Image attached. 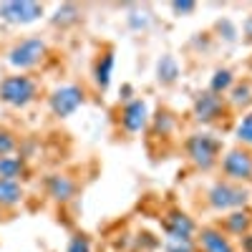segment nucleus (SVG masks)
I'll return each instance as SVG.
<instances>
[{
  "mask_svg": "<svg viewBox=\"0 0 252 252\" xmlns=\"http://www.w3.org/2000/svg\"><path fill=\"white\" fill-rule=\"evenodd\" d=\"M38 98V83L28 73H15L0 81V101L13 109H26Z\"/></svg>",
  "mask_w": 252,
  "mask_h": 252,
  "instance_id": "nucleus-1",
  "label": "nucleus"
},
{
  "mask_svg": "<svg viewBox=\"0 0 252 252\" xmlns=\"http://www.w3.org/2000/svg\"><path fill=\"white\" fill-rule=\"evenodd\" d=\"M46 56V40L43 38H23V40H18V43L10 48L8 53V63L13 68H20V71H28L33 66H38L40 61H43Z\"/></svg>",
  "mask_w": 252,
  "mask_h": 252,
  "instance_id": "nucleus-2",
  "label": "nucleus"
},
{
  "mask_svg": "<svg viewBox=\"0 0 252 252\" xmlns=\"http://www.w3.org/2000/svg\"><path fill=\"white\" fill-rule=\"evenodd\" d=\"M187 154L197 166H202V169H212L217 164L220 141L212 134H192L187 139Z\"/></svg>",
  "mask_w": 252,
  "mask_h": 252,
  "instance_id": "nucleus-3",
  "label": "nucleus"
},
{
  "mask_svg": "<svg viewBox=\"0 0 252 252\" xmlns=\"http://www.w3.org/2000/svg\"><path fill=\"white\" fill-rule=\"evenodd\" d=\"M43 15V5L31 3V0H13V3H0V18L13 26H28Z\"/></svg>",
  "mask_w": 252,
  "mask_h": 252,
  "instance_id": "nucleus-4",
  "label": "nucleus"
},
{
  "mask_svg": "<svg viewBox=\"0 0 252 252\" xmlns=\"http://www.w3.org/2000/svg\"><path fill=\"white\" fill-rule=\"evenodd\" d=\"M247 189L229 184V182H217L212 189H209V204L215 209H237L247 202Z\"/></svg>",
  "mask_w": 252,
  "mask_h": 252,
  "instance_id": "nucleus-5",
  "label": "nucleus"
},
{
  "mask_svg": "<svg viewBox=\"0 0 252 252\" xmlns=\"http://www.w3.org/2000/svg\"><path fill=\"white\" fill-rule=\"evenodd\" d=\"M81 103H83V91L78 86H61L48 96V106H51L53 116H58V119L71 116Z\"/></svg>",
  "mask_w": 252,
  "mask_h": 252,
  "instance_id": "nucleus-6",
  "label": "nucleus"
},
{
  "mask_svg": "<svg viewBox=\"0 0 252 252\" xmlns=\"http://www.w3.org/2000/svg\"><path fill=\"white\" fill-rule=\"evenodd\" d=\"M222 169L229 179H235V182L252 179V154L242 152V149H232L222 159Z\"/></svg>",
  "mask_w": 252,
  "mask_h": 252,
  "instance_id": "nucleus-7",
  "label": "nucleus"
},
{
  "mask_svg": "<svg viewBox=\"0 0 252 252\" xmlns=\"http://www.w3.org/2000/svg\"><path fill=\"white\" fill-rule=\"evenodd\" d=\"M222 111H224L222 98H220L217 94H212V91L202 94V96L197 98V103H194V114H197L199 121H215Z\"/></svg>",
  "mask_w": 252,
  "mask_h": 252,
  "instance_id": "nucleus-8",
  "label": "nucleus"
},
{
  "mask_svg": "<svg viewBox=\"0 0 252 252\" xmlns=\"http://www.w3.org/2000/svg\"><path fill=\"white\" fill-rule=\"evenodd\" d=\"M46 189H48V194L56 199V202H68L76 192V182L66 174H51L46 179Z\"/></svg>",
  "mask_w": 252,
  "mask_h": 252,
  "instance_id": "nucleus-9",
  "label": "nucleus"
},
{
  "mask_svg": "<svg viewBox=\"0 0 252 252\" xmlns=\"http://www.w3.org/2000/svg\"><path fill=\"white\" fill-rule=\"evenodd\" d=\"M199 245H202L204 252H235L229 240L220 232V229H212V227H204L199 232Z\"/></svg>",
  "mask_w": 252,
  "mask_h": 252,
  "instance_id": "nucleus-10",
  "label": "nucleus"
},
{
  "mask_svg": "<svg viewBox=\"0 0 252 252\" xmlns=\"http://www.w3.org/2000/svg\"><path fill=\"white\" fill-rule=\"evenodd\" d=\"M26 192H23V184L15 182V179H3L0 177V207L3 209H13L23 202Z\"/></svg>",
  "mask_w": 252,
  "mask_h": 252,
  "instance_id": "nucleus-11",
  "label": "nucleus"
},
{
  "mask_svg": "<svg viewBox=\"0 0 252 252\" xmlns=\"http://www.w3.org/2000/svg\"><path fill=\"white\" fill-rule=\"evenodd\" d=\"M121 121H124V126L129 131H139L141 126L146 124V103L144 101H131L129 106H126Z\"/></svg>",
  "mask_w": 252,
  "mask_h": 252,
  "instance_id": "nucleus-12",
  "label": "nucleus"
},
{
  "mask_svg": "<svg viewBox=\"0 0 252 252\" xmlns=\"http://www.w3.org/2000/svg\"><path fill=\"white\" fill-rule=\"evenodd\" d=\"M166 232H169V237L192 240V232H194V222L189 220L187 215H179V212H174V215L169 217V222H166Z\"/></svg>",
  "mask_w": 252,
  "mask_h": 252,
  "instance_id": "nucleus-13",
  "label": "nucleus"
},
{
  "mask_svg": "<svg viewBox=\"0 0 252 252\" xmlns=\"http://www.w3.org/2000/svg\"><path fill=\"white\" fill-rule=\"evenodd\" d=\"M26 159L23 157H3L0 159V177L3 179H15V182H20L26 177Z\"/></svg>",
  "mask_w": 252,
  "mask_h": 252,
  "instance_id": "nucleus-14",
  "label": "nucleus"
},
{
  "mask_svg": "<svg viewBox=\"0 0 252 252\" xmlns=\"http://www.w3.org/2000/svg\"><path fill=\"white\" fill-rule=\"evenodd\" d=\"M111 66H114V56L106 53V56H101L98 61V66H96V81H98V86L101 89H106L109 86V76H111Z\"/></svg>",
  "mask_w": 252,
  "mask_h": 252,
  "instance_id": "nucleus-15",
  "label": "nucleus"
},
{
  "mask_svg": "<svg viewBox=\"0 0 252 252\" xmlns=\"http://www.w3.org/2000/svg\"><path fill=\"white\" fill-rule=\"evenodd\" d=\"M247 227H250V217L245 212H235V215L227 217V229H229V232L242 235V232H247Z\"/></svg>",
  "mask_w": 252,
  "mask_h": 252,
  "instance_id": "nucleus-16",
  "label": "nucleus"
},
{
  "mask_svg": "<svg viewBox=\"0 0 252 252\" xmlns=\"http://www.w3.org/2000/svg\"><path fill=\"white\" fill-rule=\"evenodd\" d=\"M15 146H18L15 134L8 131V129H0V159H3V157H10V154L15 152Z\"/></svg>",
  "mask_w": 252,
  "mask_h": 252,
  "instance_id": "nucleus-17",
  "label": "nucleus"
},
{
  "mask_svg": "<svg viewBox=\"0 0 252 252\" xmlns=\"http://www.w3.org/2000/svg\"><path fill=\"white\" fill-rule=\"evenodd\" d=\"M237 139L245 141V144H252V114H247L240 126H237Z\"/></svg>",
  "mask_w": 252,
  "mask_h": 252,
  "instance_id": "nucleus-18",
  "label": "nucleus"
},
{
  "mask_svg": "<svg viewBox=\"0 0 252 252\" xmlns=\"http://www.w3.org/2000/svg\"><path fill=\"white\" fill-rule=\"evenodd\" d=\"M166 252H194V247H192V240L169 237V245H166Z\"/></svg>",
  "mask_w": 252,
  "mask_h": 252,
  "instance_id": "nucleus-19",
  "label": "nucleus"
},
{
  "mask_svg": "<svg viewBox=\"0 0 252 252\" xmlns=\"http://www.w3.org/2000/svg\"><path fill=\"white\" fill-rule=\"evenodd\" d=\"M229 83H232V76H229V71H220L217 78L212 81V94H220L222 89H227Z\"/></svg>",
  "mask_w": 252,
  "mask_h": 252,
  "instance_id": "nucleus-20",
  "label": "nucleus"
},
{
  "mask_svg": "<svg viewBox=\"0 0 252 252\" xmlns=\"http://www.w3.org/2000/svg\"><path fill=\"white\" fill-rule=\"evenodd\" d=\"M68 252H91V242L86 237H73L68 245Z\"/></svg>",
  "mask_w": 252,
  "mask_h": 252,
  "instance_id": "nucleus-21",
  "label": "nucleus"
},
{
  "mask_svg": "<svg viewBox=\"0 0 252 252\" xmlns=\"http://www.w3.org/2000/svg\"><path fill=\"white\" fill-rule=\"evenodd\" d=\"M232 101H235V103H247V101H250V86H247V83H242V86L235 89Z\"/></svg>",
  "mask_w": 252,
  "mask_h": 252,
  "instance_id": "nucleus-22",
  "label": "nucleus"
},
{
  "mask_svg": "<svg viewBox=\"0 0 252 252\" xmlns=\"http://www.w3.org/2000/svg\"><path fill=\"white\" fill-rule=\"evenodd\" d=\"M194 3H174V10H192Z\"/></svg>",
  "mask_w": 252,
  "mask_h": 252,
  "instance_id": "nucleus-23",
  "label": "nucleus"
}]
</instances>
